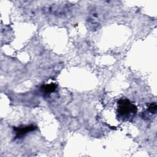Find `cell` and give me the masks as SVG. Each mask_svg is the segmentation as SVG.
<instances>
[{"instance_id":"obj_1","label":"cell","mask_w":157,"mask_h":157,"mask_svg":"<svg viewBox=\"0 0 157 157\" xmlns=\"http://www.w3.org/2000/svg\"><path fill=\"white\" fill-rule=\"evenodd\" d=\"M137 111L136 105L128 99H121L117 102V117L121 121H131Z\"/></svg>"},{"instance_id":"obj_2","label":"cell","mask_w":157,"mask_h":157,"mask_svg":"<svg viewBox=\"0 0 157 157\" xmlns=\"http://www.w3.org/2000/svg\"><path fill=\"white\" fill-rule=\"evenodd\" d=\"M37 129V127L34 125L20 126L18 127H13V131L15 132V139H19L29 132L33 131Z\"/></svg>"},{"instance_id":"obj_3","label":"cell","mask_w":157,"mask_h":157,"mask_svg":"<svg viewBox=\"0 0 157 157\" xmlns=\"http://www.w3.org/2000/svg\"><path fill=\"white\" fill-rule=\"evenodd\" d=\"M56 88H57V85L53 83H52L50 84L44 85L41 86V90L44 93L46 94L51 93L55 91Z\"/></svg>"},{"instance_id":"obj_4","label":"cell","mask_w":157,"mask_h":157,"mask_svg":"<svg viewBox=\"0 0 157 157\" xmlns=\"http://www.w3.org/2000/svg\"><path fill=\"white\" fill-rule=\"evenodd\" d=\"M156 109H157V107H156V102H152L148 105V107L147 109V111L148 112H150V113L155 114L156 112Z\"/></svg>"}]
</instances>
